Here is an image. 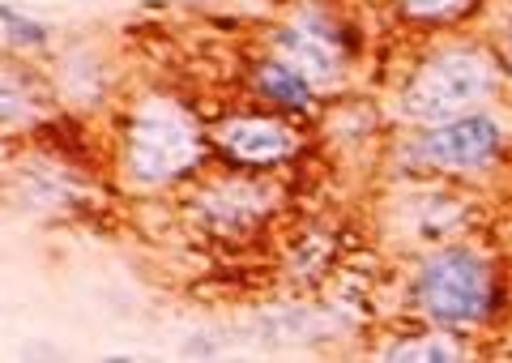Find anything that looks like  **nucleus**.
<instances>
[{
	"label": "nucleus",
	"mask_w": 512,
	"mask_h": 363,
	"mask_svg": "<svg viewBox=\"0 0 512 363\" xmlns=\"http://www.w3.org/2000/svg\"><path fill=\"white\" fill-rule=\"evenodd\" d=\"M491 90H495V65L483 47H448V52H436L419 65V73L410 77L402 94V107L414 120L440 124L474 112Z\"/></svg>",
	"instance_id": "nucleus-1"
},
{
	"label": "nucleus",
	"mask_w": 512,
	"mask_h": 363,
	"mask_svg": "<svg viewBox=\"0 0 512 363\" xmlns=\"http://www.w3.org/2000/svg\"><path fill=\"white\" fill-rule=\"evenodd\" d=\"M128 171L141 184H167L201 163V133L180 107L150 99L128 124Z\"/></svg>",
	"instance_id": "nucleus-2"
},
{
	"label": "nucleus",
	"mask_w": 512,
	"mask_h": 363,
	"mask_svg": "<svg viewBox=\"0 0 512 363\" xmlns=\"http://www.w3.org/2000/svg\"><path fill=\"white\" fill-rule=\"evenodd\" d=\"M414 299L440 325H474L491 308V274L478 252L444 248L423 261L419 278H414Z\"/></svg>",
	"instance_id": "nucleus-3"
},
{
	"label": "nucleus",
	"mask_w": 512,
	"mask_h": 363,
	"mask_svg": "<svg viewBox=\"0 0 512 363\" xmlns=\"http://www.w3.org/2000/svg\"><path fill=\"white\" fill-rule=\"evenodd\" d=\"M500 124L491 116H453V120H440L436 129H427L419 137V154L431 167H444V171H478L487 167L495 154H500Z\"/></svg>",
	"instance_id": "nucleus-4"
},
{
	"label": "nucleus",
	"mask_w": 512,
	"mask_h": 363,
	"mask_svg": "<svg viewBox=\"0 0 512 363\" xmlns=\"http://www.w3.org/2000/svg\"><path fill=\"white\" fill-rule=\"evenodd\" d=\"M214 146L235 167H274L295 154V133L274 116H231L214 129Z\"/></svg>",
	"instance_id": "nucleus-5"
},
{
	"label": "nucleus",
	"mask_w": 512,
	"mask_h": 363,
	"mask_svg": "<svg viewBox=\"0 0 512 363\" xmlns=\"http://www.w3.org/2000/svg\"><path fill=\"white\" fill-rule=\"evenodd\" d=\"M274 43H278V52H282L286 65H295L312 86L333 82V77H338V69H342L338 39H333L329 30H320L316 22L282 26L278 35H274Z\"/></svg>",
	"instance_id": "nucleus-6"
},
{
	"label": "nucleus",
	"mask_w": 512,
	"mask_h": 363,
	"mask_svg": "<svg viewBox=\"0 0 512 363\" xmlns=\"http://www.w3.org/2000/svg\"><path fill=\"white\" fill-rule=\"evenodd\" d=\"M256 90H261V99L278 103V107H291V112H308L312 107V82L295 65H286L282 56L256 65Z\"/></svg>",
	"instance_id": "nucleus-7"
},
{
	"label": "nucleus",
	"mask_w": 512,
	"mask_h": 363,
	"mask_svg": "<svg viewBox=\"0 0 512 363\" xmlns=\"http://www.w3.org/2000/svg\"><path fill=\"white\" fill-rule=\"evenodd\" d=\"M457 355H461V346H453L448 338H406L384 351V359H397V363H448Z\"/></svg>",
	"instance_id": "nucleus-8"
},
{
	"label": "nucleus",
	"mask_w": 512,
	"mask_h": 363,
	"mask_svg": "<svg viewBox=\"0 0 512 363\" xmlns=\"http://www.w3.org/2000/svg\"><path fill=\"white\" fill-rule=\"evenodd\" d=\"M30 107H35V94H30V82L18 77L13 69H0V124L22 120Z\"/></svg>",
	"instance_id": "nucleus-9"
},
{
	"label": "nucleus",
	"mask_w": 512,
	"mask_h": 363,
	"mask_svg": "<svg viewBox=\"0 0 512 363\" xmlns=\"http://www.w3.org/2000/svg\"><path fill=\"white\" fill-rule=\"evenodd\" d=\"M397 9H402L410 22H448V18H457L461 9H470V0H397Z\"/></svg>",
	"instance_id": "nucleus-10"
},
{
	"label": "nucleus",
	"mask_w": 512,
	"mask_h": 363,
	"mask_svg": "<svg viewBox=\"0 0 512 363\" xmlns=\"http://www.w3.org/2000/svg\"><path fill=\"white\" fill-rule=\"evenodd\" d=\"M0 26H5L9 39L22 43V47H43V43H47V30H43L35 18H26V13L9 9V5H0Z\"/></svg>",
	"instance_id": "nucleus-11"
},
{
	"label": "nucleus",
	"mask_w": 512,
	"mask_h": 363,
	"mask_svg": "<svg viewBox=\"0 0 512 363\" xmlns=\"http://www.w3.org/2000/svg\"><path fill=\"white\" fill-rule=\"evenodd\" d=\"M508 65H512V30H508Z\"/></svg>",
	"instance_id": "nucleus-12"
}]
</instances>
